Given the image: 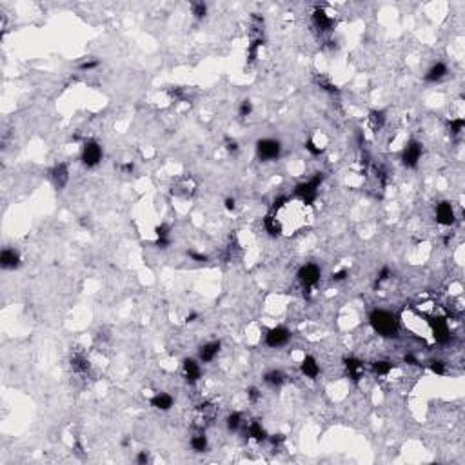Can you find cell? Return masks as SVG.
<instances>
[{"label":"cell","mask_w":465,"mask_h":465,"mask_svg":"<svg viewBox=\"0 0 465 465\" xmlns=\"http://www.w3.org/2000/svg\"><path fill=\"white\" fill-rule=\"evenodd\" d=\"M369 323H371V327L375 329V332H378L380 336L393 338L398 334L400 322H398V318H396V314H393L391 311H385V309H375V311H371Z\"/></svg>","instance_id":"6da1fadb"},{"label":"cell","mask_w":465,"mask_h":465,"mask_svg":"<svg viewBox=\"0 0 465 465\" xmlns=\"http://www.w3.org/2000/svg\"><path fill=\"white\" fill-rule=\"evenodd\" d=\"M323 182V175L322 173H316L314 176H311L309 180L302 182L294 187V196L302 202L304 205H311L314 204V200L318 198V189Z\"/></svg>","instance_id":"7a4b0ae2"},{"label":"cell","mask_w":465,"mask_h":465,"mask_svg":"<svg viewBox=\"0 0 465 465\" xmlns=\"http://www.w3.org/2000/svg\"><path fill=\"white\" fill-rule=\"evenodd\" d=\"M282 155V144L275 138H260L257 142V157L262 162H275Z\"/></svg>","instance_id":"3957f363"},{"label":"cell","mask_w":465,"mask_h":465,"mask_svg":"<svg viewBox=\"0 0 465 465\" xmlns=\"http://www.w3.org/2000/svg\"><path fill=\"white\" fill-rule=\"evenodd\" d=\"M102 158H104V151H102V146H100L96 140H87L86 144H84V147H82V155H80V160L82 164L86 167H96L102 162Z\"/></svg>","instance_id":"277c9868"},{"label":"cell","mask_w":465,"mask_h":465,"mask_svg":"<svg viewBox=\"0 0 465 465\" xmlns=\"http://www.w3.org/2000/svg\"><path fill=\"white\" fill-rule=\"evenodd\" d=\"M291 340V331L284 325H276V327L269 329L266 334V345L271 349H280V347L287 345Z\"/></svg>","instance_id":"5b68a950"},{"label":"cell","mask_w":465,"mask_h":465,"mask_svg":"<svg viewBox=\"0 0 465 465\" xmlns=\"http://www.w3.org/2000/svg\"><path fill=\"white\" fill-rule=\"evenodd\" d=\"M296 276H298L300 284L304 285L305 289H311L322 278V269L316 264H305V266H302L298 269V275Z\"/></svg>","instance_id":"8992f818"},{"label":"cell","mask_w":465,"mask_h":465,"mask_svg":"<svg viewBox=\"0 0 465 465\" xmlns=\"http://www.w3.org/2000/svg\"><path fill=\"white\" fill-rule=\"evenodd\" d=\"M429 327H431L432 338H434L436 343H447L451 340V327H449L445 318H441V316L431 318L429 320Z\"/></svg>","instance_id":"52a82bcc"},{"label":"cell","mask_w":465,"mask_h":465,"mask_svg":"<svg viewBox=\"0 0 465 465\" xmlns=\"http://www.w3.org/2000/svg\"><path fill=\"white\" fill-rule=\"evenodd\" d=\"M422 155H423L422 144L413 140V142H409L407 146H405L404 153H402V162H404L405 167L414 169V167L420 164V160H422Z\"/></svg>","instance_id":"ba28073f"},{"label":"cell","mask_w":465,"mask_h":465,"mask_svg":"<svg viewBox=\"0 0 465 465\" xmlns=\"http://www.w3.org/2000/svg\"><path fill=\"white\" fill-rule=\"evenodd\" d=\"M49 180L55 185V189H58V191L64 189L67 185V182H69V167H67V164L60 162L57 166H53L51 169H49Z\"/></svg>","instance_id":"9c48e42d"},{"label":"cell","mask_w":465,"mask_h":465,"mask_svg":"<svg viewBox=\"0 0 465 465\" xmlns=\"http://www.w3.org/2000/svg\"><path fill=\"white\" fill-rule=\"evenodd\" d=\"M313 24H314V28L320 29L322 33H329V31H332V28H334V19H332V15H329L323 8H314Z\"/></svg>","instance_id":"30bf717a"},{"label":"cell","mask_w":465,"mask_h":465,"mask_svg":"<svg viewBox=\"0 0 465 465\" xmlns=\"http://www.w3.org/2000/svg\"><path fill=\"white\" fill-rule=\"evenodd\" d=\"M182 369H184V378L187 384H196L200 378H202V367L196 360L193 358H185L184 364H182Z\"/></svg>","instance_id":"8fae6325"},{"label":"cell","mask_w":465,"mask_h":465,"mask_svg":"<svg viewBox=\"0 0 465 465\" xmlns=\"http://www.w3.org/2000/svg\"><path fill=\"white\" fill-rule=\"evenodd\" d=\"M216 416V409L213 407L211 404H202L196 407L195 411V422L200 429H204L207 423H211Z\"/></svg>","instance_id":"7c38bea8"},{"label":"cell","mask_w":465,"mask_h":465,"mask_svg":"<svg viewBox=\"0 0 465 465\" xmlns=\"http://www.w3.org/2000/svg\"><path fill=\"white\" fill-rule=\"evenodd\" d=\"M0 266L6 271H13L20 266V255L17 249H11V247H4L2 253H0Z\"/></svg>","instance_id":"4fadbf2b"},{"label":"cell","mask_w":465,"mask_h":465,"mask_svg":"<svg viewBox=\"0 0 465 465\" xmlns=\"http://www.w3.org/2000/svg\"><path fill=\"white\" fill-rule=\"evenodd\" d=\"M220 349H222V342H220V340H213V342L204 343L198 351L200 362H202V364H209V362H213L214 358L218 356Z\"/></svg>","instance_id":"5bb4252c"},{"label":"cell","mask_w":465,"mask_h":465,"mask_svg":"<svg viewBox=\"0 0 465 465\" xmlns=\"http://www.w3.org/2000/svg\"><path fill=\"white\" fill-rule=\"evenodd\" d=\"M436 222L441 225H452L454 223V209L449 202H440L436 205Z\"/></svg>","instance_id":"9a60e30c"},{"label":"cell","mask_w":465,"mask_h":465,"mask_svg":"<svg viewBox=\"0 0 465 465\" xmlns=\"http://www.w3.org/2000/svg\"><path fill=\"white\" fill-rule=\"evenodd\" d=\"M71 369L76 376H87L91 371V364L82 353H75L71 356Z\"/></svg>","instance_id":"2e32d148"},{"label":"cell","mask_w":465,"mask_h":465,"mask_svg":"<svg viewBox=\"0 0 465 465\" xmlns=\"http://www.w3.org/2000/svg\"><path fill=\"white\" fill-rule=\"evenodd\" d=\"M155 244L160 249H167L171 246V227L167 223H160L155 227Z\"/></svg>","instance_id":"e0dca14e"},{"label":"cell","mask_w":465,"mask_h":465,"mask_svg":"<svg viewBox=\"0 0 465 465\" xmlns=\"http://www.w3.org/2000/svg\"><path fill=\"white\" fill-rule=\"evenodd\" d=\"M300 371H302V375H304L305 378H311V380L318 378L320 366H318V362H316V358H314V356H305L304 360H302V364H300Z\"/></svg>","instance_id":"ac0fdd59"},{"label":"cell","mask_w":465,"mask_h":465,"mask_svg":"<svg viewBox=\"0 0 465 465\" xmlns=\"http://www.w3.org/2000/svg\"><path fill=\"white\" fill-rule=\"evenodd\" d=\"M447 66L443 64V62H436V64H432L431 67H429V71L425 73V82H431V84H436V82L443 80L447 76Z\"/></svg>","instance_id":"d6986e66"},{"label":"cell","mask_w":465,"mask_h":465,"mask_svg":"<svg viewBox=\"0 0 465 465\" xmlns=\"http://www.w3.org/2000/svg\"><path fill=\"white\" fill-rule=\"evenodd\" d=\"M264 229L269 232L271 237H280L282 232H284V223H282V220L275 213L267 214L266 218H264Z\"/></svg>","instance_id":"ffe728a7"},{"label":"cell","mask_w":465,"mask_h":465,"mask_svg":"<svg viewBox=\"0 0 465 465\" xmlns=\"http://www.w3.org/2000/svg\"><path fill=\"white\" fill-rule=\"evenodd\" d=\"M151 405L155 409H158V411H169V409L175 405V398H173L169 393H157L155 396L151 398Z\"/></svg>","instance_id":"44dd1931"},{"label":"cell","mask_w":465,"mask_h":465,"mask_svg":"<svg viewBox=\"0 0 465 465\" xmlns=\"http://www.w3.org/2000/svg\"><path fill=\"white\" fill-rule=\"evenodd\" d=\"M343 366H345L347 375H349L351 380H360L362 375H364V371H366L364 364H362L360 360H356V358H345V360H343Z\"/></svg>","instance_id":"7402d4cb"},{"label":"cell","mask_w":465,"mask_h":465,"mask_svg":"<svg viewBox=\"0 0 465 465\" xmlns=\"http://www.w3.org/2000/svg\"><path fill=\"white\" fill-rule=\"evenodd\" d=\"M247 434H249V438L255 440V441H266L267 440L266 429L262 427V423L257 422V420L247 425Z\"/></svg>","instance_id":"603a6c76"},{"label":"cell","mask_w":465,"mask_h":465,"mask_svg":"<svg viewBox=\"0 0 465 465\" xmlns=\"http://www.w3.org/2000/svg\"><path fill=\"white\" fill-rule=\"evenodd\" d=\"M262 46H264V37H262V35L253 37L251 38V44H249V48H247V60H249V62L257 60L258 51H260Z\"/></svg>","instance_id":"cb8c5ba5"},{"label":"cell","mask_w":465,"mask_h":465,"mask_svg":"<svg viewBox=\"0 0 465 465\" xmlns=\"http://www.w3.org/2000/svg\"><path fill=\"white\" fill-rule=\"evenodd\" d=\"M264 382H266L269 387H280L282 384L285 382V375L282 373V371H269V373H266L264 375Z\"/></svg>","instance_id":"d4e9b609"},{"label":"cell","mask_w":465,"mask_h":465,"mask_svg":"<svg viewBox=\"0 0 465 465\" xmlns=\"http://www.w3.org/2000/svg\"><path fill=\"white\" fill-rule=\"evenodd\" d=\"M367 120H369V126L373 131H380V129L385 126V113L384 111H371L369 117H367Z\"/></svg>","instance_id":"484cf974"},{"label":"cell","mask_w":465,"mask_h":465,"mask_svg":"<svg viewBox=\"0 0 465 465\" xmlns=\"http://www.w3.org/2000/svg\"><path fill=\"white\" fill-rule=\"evenodd\" d=\"M207 436H205L204 432H198V434H195V436L191 438V449L195 452H204L207 451Z\"/></svg>","instance_id":"4316f807"},{"label":"cell","mask_w":465,"mask_h":465,"mask_svg":"<svg viewBox=\"0 0 465 465\" xmlns=\"http://www.w3.org/2000/svg\"><path fill=\"white\" fill-rule=\"evenodd\" d=\"M391 371H393V362L380 360L373 364V373H375L376 376H387Z\"/></svg>","instance_id":"83f0119b"},{"label":"cell","mask_w":465,"mask_h":465,"mask_svg":"<svg viewBox=\"0 0 465 465\" xmlns=\"http://www.w3.org/2000/svg\"><path fill=\"white\" fill-rule=\"evenodd\" d=\"M242 423H244V420H242V414L240 413H231V414H227V418H225V425H227V429L231 432H237L238 429L242 427Z\"/></svg>","instance_id":"f1b7e54d"},{"label":"cell","mask_w":465,"mask_h":465,"mask_svg":"<svg viewBox=\"0 0 465 465\" xmlns=\"http://www.w3.org/2000/svg\"><path fill=\"white\" fill-rule=\"evenodd\" d=\"M191 11H193V17H195L196 20H202V19H205V15H207V6H205L204 2H193V4H191Z\"/></svg>","instance_id":"f546056e"},{"label":"cell","mask_w":465,"mask_h":465,"mask_svg":"<svg viewBox=\"0 0 465 465\" xmlns=\"http://www.w3.org/2000/svg\"><path fill=\"white\" fill-rule=\"evenodd\" d=\"M463 128H465V120L461 119V117L451 119V122H449V131H451V135H460L461 131H463Z\"/></svg>","instance_id":"4dcf8cb0"},{"label":"cell","mask_w":465,"mask_h":465,"mask_svg":"<svg viewBox=\"0 0 465 465\" xmlns=\"http://www.w3.org/2000/svg\"><path fill=\"white\" fill-rule=\"evenodd\" d=\"M251 113H253V102L251 100H242L240 107H238V117L240 119H247V117H251Z\"/></svg>","instance_id":"1f68e13d"},{"label":"cell","mask_w":465,"mask_h":465,"mask_svg":"<svg viewBox=\"0 0 465 465\" xmlns=\"http://www.w3.org/2000/svg\"><path fill=\"white\" fill-rule=\"evenodd\" d=\"M316 82H318V86L322 87L323 91H327V93H338V87L332 84L329 78H325V76H318L316 78Z\"/></svg>","instance_id":"d6a6232c"},{"label":"cell","mask_w":465,"mask_h":465,"mask_svg":"<svg viewBox=\"0 0 465 465\" xmlns=\"http://www.w3.org/2000/svg\"><path fill=\"white\" fill-rule=\"evenodd\" d=\"M305 149H307V153L309 155H313V157H320V155H322V147L314 142V140H307V142H305Z\"/></svg>","instance_id":"836d02e7"},{"label":"cell","mask_w":465,"mask_h":465,"mask_svg":"<svg viewBox=\"0 0 465 465\" xmlns=\"http://www.w3.org/2000/svg\"><path fill=\"white\" fill-rule=\"evenodd\" d=\"M391 275H393V273H391V269H389V267H387V266H384V267H382V269H380L378 276H376V284L380 285V284H384V282H387V280H389V278H391Z\"/></svg>","instance_id":"e575fe53"},{"label":"cell","mask_w":465,"mask_h":465,"mask_svg":"<svg viewBox=\"0 0 465 465\" xmlns=\"http://www.w3.org/2000/svg\"><path fill=\"white\" fill-rule=\"evenodd\" d=\"M225 149H227L229 153H232V155H237L238 151H240V146H238V142L235 140V138H231V137H225Z\"/></svg>","instance_id":"d590c367"},{"label":"cell","mask_w":465,"mask_h":465,"mask_svg":"<svg viewBox=\"0 0 465 465\" xmlns=\"http://www.w3.org/2000/svg\"><path fill=\"white\" fill-rule=\"evenodd\" d=\"M247 398H249L251 404H257V402H260L262 400V393L257 389V387H249V389H247Z\"/></svg>","instance_id":"8d00e7d4"},{"label":"cell","mask_w":465,"mask_h":465,"mask_svg":"<svg viewBox=\"0 0 465 465\" xmlns=\"http://www.w3.org/2000/svg\"><path fill=\"white\" fill-rule=\"evenodd\" d=\"M100 66V62L98 60H95V58H87V60H84L80 64V69L82 71H91V69H95V67H98Z\"/></svg>","instance_id":"74e56055"},{"label":"cell","mask_w":465,"mask_h":465,"mask_svg":"<svg viewBox=\"0 0 465 465\" xmlns=\"http://www.w3.org/2000/svg\"><path fill=\"white\" fill-rule=\"evenodd\" d=\"M187 257L191 258V260H195V262H198V264H204V262H207V257H205L204 253H196V251H187Z\"/></svg>","instance_id":"f35d334b"},{"label":"cell","mask_w":465,"mask_h":465,"mask_svg":"<svg viewBox=\"0 0 465 465\" xmlns=\"http://www.w3.org/2000/svg\"><path fill=\"white\" fill-rule=\"evenodd\" d=\"M431 371L434 375H445V364L443 362H432L431 364Z\"/></svg>","instance_id":"ab89813d"},{"label":"cell","mask_w":465,"mask_h":465,"mask_svg":"<svg viewBox=\"0 0 465 465\" xmlns=\"http://www.w3.org/2000/svg\"><path fill=\"white\" fill-rule=\"evenodd\" d=\"M349 276V269H340V271H336V273H332V282H343Z\"/></svg>","instance_id":"60d3db41"},{"label":"cell","mask_w":465,"mask_h":465,"mask_svg":"<svg viewBox=\"0 0 465 465\" xmlns=\"http://www.w3.org/2000/svg\"><path fill=\"white\" fill-rule=\"evenodd\" d=\"M223 207L227 209L229 213H232V211L237 209V200H235V198H225V200H223Z\"/></svg>","instance_id":"b9f144b4"},{"label":"cell","mask_w":465,"mask_h":465,"mask_svg":"<svg viewBox=\"0 0 465 465\" xmlns=\"http://www.w3.org/2000/svg\"><path fill=\"white\" fill-rule=\"evenodd\" d=\"M147 461H149V456H147V452H146V451H140V452H138V456H137V463L144 465V463H147Z\"/></svg>","instance_id":"7bdbcfd3"},{"label":"cell","mask_w":465,"mask_h":465,"mask_svg":"<svg viewBox=\"0 0 465 465\" xmlns=\"http://www.w3.org/2000/svg\"><path fill=\"white\" fill-rule=\"evenodd\" d=\"M120 169H122L124 173H133L135 164H131V162H128V164H124V166H120Z\"/></svg>","instance_id":"ee69618b"},{"label":"cell","mask_w":465,"mask_h":465,"mask_svg":"<svg viewBox=\"0 0 465 465\" xmlns=\"http://www.w3.org/2000/svg\"><path fill=\"white\" fill-rule=\"evenodd\" d=\"M196 318H198V314H196V313H191V314H187V318H185V322L191 323V322H195Z\"/></svg>","instance_id":"f6af8a7d"}]
</instances>
